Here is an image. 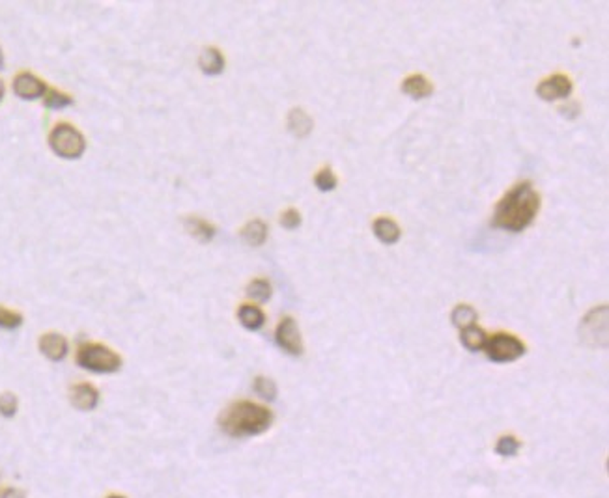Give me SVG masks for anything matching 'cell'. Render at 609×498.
<instances>
[{"label": "cell", "instance_id": "cell-1", "mask_svg": "<svg viewBox=\"0 0 609 498\" xmlns=\"http://www.w3.org/2000/svg\"><path fill=\"white\" fill-rule=\"evenodd\" d=\"M540 209V195L529 182L518 183L503 196L494 211V226L505 232H523L533 224Z\"/></svg>", "mask_w": 609, "mask_h": 498}, {"label": "cell", "instance_id": "cell-2", "mask_svg": "<svg viewBox=\"0 0 609 498\" xmlns=\"http://www.w3.org/2000/svg\"><path fill=\"white\" fill-rule=\"evenodd\" d=\"M273 424V412L252 401H237L219 418L221 429L230 437L243 438L262 435Z\"/></svg>", "mask_w": 609, "mask_h": 498}, {"label": "cell", "instance_id": "cell-3", "mask_svg": "<svg viewBox=\"0 0 609 498\" xmlns=\"http://www.w3.org/2000/svg\"><path fill=\"white\" fill-rule=\"evenodd\" d=\"M77 364L94 373H115L120 370L122 358L107 345L88 342L77 349Z\"/></svg>", "mask_w": 609, "mask_h": 498}, {"label": "cell", "instance_id": "cell-4", "mask_svg": "<svg viewBox=\"0 0 609 498\" xmlns=\"http://www.w3.org/2000/svg\"><path fill=\"white\" fill-rule=\"evenodd\" d=\"M49 146L62 159H79L86 149V140L71 123H56L49 135Z\"/></svg>", "mask_w": 609, "mask_h": 498}, {"label": "cell", "instance_id": "cell-5", "mask_svg": "<svg viewBox=\"0 0 609 498\" xmlns=\"http://www.w3.org/2000/svg\"><path fill=\"white\" fill-rule=\"evenodd\" d=\"M484 351H486L488 358L494 362H514L525 355V344L512 334L499 332V334L488 338Z\"/></svg>", "mask_w": 609, "mask_h": 498}, {"label": "cell", "instance_id": "cell-6", "mask_svg": "<svg viewBox=\"0 0 609 498\" xmlns=\"http://www.w3.org/2000/svg\"><path fill=\"white\" fill-rule=\"evenodd\" d=\"M582 338L589 345H608V306L589 312L582 321Z\"/></svg>", "mask_w": 609, "mask_h": 498}, {"label": "cell", "instance_id": "cell-7", "mask_svg": "<svg viewBox=\"0 0 609 498\" xmlns=\"http://www.w3.org/2000/svg\"><path fill=\"white\" fill-rule=\"evenodd\" d=\"M275 340H277L278 347L286 351L288 355L299 357L303 353V340H301V332H299V327L294 317H285L278 323Z\"/></svg>", "mask_w": 609, "mask_h": 498}, {"label": "cell", "instance_id": "cell-8", "mask_svg": "<svg viewBox=\"0 0 609 498\" xmlns=\"http://www.w3.org/2000/svg\"><path fill=\"white\" fill-rule=\"evenodd\" d=\"M536 94L544 101H557V99H566L572 94V81L570 77L562 73L551 75L546 81H542L536 88Z\"/></svg>", "mask_w": 609, "mask_h": 498}, {"label": "cell", "instance_id": "cell-9", "mask_svg": "<svg viewBox=\"0 0 609 498\" xmlns=\"http://www.w3.org/2000/svg\"><path fill=\"white\" fill-rule=\"evenodd\" d=\"M47 84L41 81L40 77H36L34 73H19L14 79V92L17 97L21 99H27V101H34V99H40L43 95L47 94Z\"/></svg>", "mask_w": 609, "mask_h": 498}, {"label": "cell", "instance_id": "cell-10", "mask_svg": "<svg viewBox=\"0 0 609 498\" xmlns=\"http://www.w3.org/2000/svg\"><path fill=\"white\" fill-rule=\"evenodd\" d=\"M69 397H71L75 409H79V411H92L99 403V392L90 383L73 384Z\"/></svg>", "mask_w": 609, "mask_h": 498}, {"label": "cell", "instance_id": "cell-11", "mask_svg": "<svg viewBox=\"0 0 609 498\" xmlns=\"http://www.w3.org/2000/svg\"><path fill=\"white\" fill-rule=\"evenodd\" d=\"M68 340L58 332H47L40 338V351L53 362H60L68 355Z\"/></svg>", "mask_w": 609, "mask_h": 498}, {"label": "cell", "instance_id": "cell-12", "mask_svg": "<svg viewBox=\"0 0 609 498\" xmlns=\"http://www.w3.org/2000/svg\"><path fill=\"white\" fill-rule=\"evenodd\" d=\"M183 224H185V229L189 232L191 236L200 242H210L217 234L215 226L200 219V216H187L183 221Z\"/></svg>", "mask_w": 609, "mask_h": 498}, {"label": "cell", "instance_id": "cell-13", "mask_svg": "<svg viewBox=\"0 0 609 498\" xmlns=\"http://www.w3.org/2000/svg\"><path fill=\"white\" fill-rule=\"evenodd\" d=\"M312 127H314V123H312L311 116L301 108H291L290 114H288V129H290L291 135L304 138V136L311 135Z\"/></svg>", "mask_w": 609, "mask_h": 498}, {"label": "cell", "instance_id": "cell-14", "mask_svg": "<svg viewBox=\"0 0 609 498\" xmlns=\"http://www.w3.org/2000/svg\"><path fill=\"white\" fill-rule=\"evenodd\" d=\"M402 90L413 99H425L433 92L432 82L428 81L425 75H409L406 81L402 82Z\"/></svg>", "mask_w": 609, "mask_h": 498}, {"label": "cell", "instance_id": "cell-15", "mask_svg": "<svg viewBox=\"0 0 609 498\" xmlns=\"http://www.w3.org/2000/svg\"><path fill=\"white\" fill-rule=\"evenodd\" d=\"M198 64H200V69H202L204 73L213 77V75L223 73L224 56L221 54V51H219V49L208 47V49H204V53H202V56H200V62H198Z\"/></svg>", "mask_w": 609, "mask_h": 498}, {"label": "cell", "instance_id": "cell-16", "mask_svg": "<svg viewBox=\"0 0 609 498\" xmlns=\"http://www.w3.org/2000/svg\"><path fill=\"white\" fill-rule=\"evenodd\" d=\"M237 317H239V323L247 330H260L265 323L264 312L254 304H243L237 312Z\"/></svg>", "mask_w": 609, "mask_h": 498}, {"label": "cell", "instance_id": "cell-17", "mask_svg": "<svg viewBox=\"0 0 609 498\" xmlns=\"http://www.w3.org/2000/svg\"><path fill=\"white\" fill-rule=\"evenodd\" d=\"M241 237H243L245 242H249L251 247H260V245H264L265 239H267V226L265 223L262 221H251V223H247L241 229Z\"/></svg>", "mask_w": 609, "mask_h": 498}, {"label": "cell", "instance_id": "cell-18", "mask_svg": "<svg viewBox=\"0 0 609 498\" xmlns=\"http://www.w3.org/2000/svg\"><path fill=\"white\" fill-rule=\"evenodd\" d=\"M374 234L379 241L385 245H394L400 239V228L398 224L391 221V219H378L374 223Z\"/></svg>", "mask_w": 609, "mask_h": 498}, {"label": "cell", "instance_id": "cell-19", "mask_svg": "<svg viewBox=\"0 0 609 498\" xmlns=\"http://www.w3.org/2000/svg\"><path fill=\"white\" fill-rule=\"evenodd\" d=\"M460 338H462V344L466 345L469 351H482L488 342L486 332H484L481 327H477V325H471V327H467V329H462Z\"/></svg>", "mask_w": 609, "mask_h": 498}, {"label": "cell", "instance_id": "cell-20", "mask_svg": "<svg viewBox=\"0 0 609 498\" xmlns=\"http://www.w3.org/2000/svg\"><path fill=\"white\" fill-rule=\"evenodd\" d=\"M479 319V314L473 306L469 304H460L453 310V323L458 327V329H467L475 325V321Z\"/></svg>", "mask_w": 609, "mask_h": 498}, {"label": "cell", "instance_id": "cell-21", "mask_svg": "<svg viewBox=\"0 0 609 498\" xmlns=\"http://www.w3.org/2000/svg\"><path fill=\"white\" fill-rule=\"evenodd\" d=\"M73 103L71 95L64 94L56 88H49L47 94L43 95V105L47 108H53V110H58V108H66Z\"/></svg>", "mask_w": 609, "mask_h": 498}, {"label": "cell", "instance_id": "cell-22", "mask_svg": "<svg viewBox=\"0 0 609 498\" xmlns=\"http://www.w3.org/2000/svg\"><path fill=\"white\" fill-rule=\"evenodd\" d=\"M271 284L264 278H258V280H252L249 284V288H247V295L258 301V303H265V301H270L271 297Z\"/></svg>", "mask_w": 609, "mask_h": 498}, {"label": "cell", "instance_id": "cell-23", "mask_svg": "<svg viewBox=\"0 0 609 498\" xmlns=\"http://www.w3.org/2000/svg\"><path fill=\"white\" fill-rule=\"evenodd\" d=\"M520 440L512 435H505L497 440V445H495V451L501 456V458H512L518 453L520 450Z\"/></svg>", "mask_w": 609, "mask_h": 498}, {"label": "cell", "instance_id": "cell-24", "mask_svg": "<svg viewBox=\"0 0 609 498\" xmlns=\"http://www.w3.org/2000/svg\"><path fill=\"white\" fill-rule=\"evenodd\" d=\"M254 392L258 396L264 397L267 401H273L277 397V384L273 379L267 377H256L254 379Z\"/></svg>", "mask_w": 609, "mask_h": 498}, {"label": "cell", "instance_id": "cell-25", "mask_svg": "<svg viewBox=\"0 0 609 498\" xmlns=\"http://www.w3.org/2000/svg\"><path fill=\"white\" fill-rule=\"evenodd\" d=\"M337 183H339V179H337V175L333 174L331 169H322L318 174H316V177H314V185H316L322 192L335 190Z\"/></svg>", "mask_w": 609, "mask_h": 498}, {"label": "cell", "instance_id": "cell-26", "mask_svg": "<svg viewBox=\"0 0 609 498\" xmlns=\"http://www.w3.org/2000/svg\"><path fill=\"white\" fill-rule=\"evenodd\" d=\"M21 325H23V316H21L19 312H14V310L0 306V329L15 330L19 329Z\"/></svg>", "mask_w": 609, "mask_h": 498}, {"label": "cell", "instance_id": "cell-27", "mask_svg": "<svg viewBox=\"0 0 609 498\" xmlns=\"http://www.w3.org/2000/svg\"><path fill=\"white\" fill-rule=\"evenodd\" d=\"M17 407H19V401H17L15 394H12V392L0 394V414L2 416L12 418L17 412Z\"/></svg>", "mask_w": 609, "mask_h": 498}, {"label": "cell", "instance_id": "cell-28", "mask_svg": "<svg viewBox=\"0 0 609 498\" xmlns=\"http://www.w3.org/2000/svg\"><path fill=\"white\" fill-rule=\"evenodd\" d=\"M280 224H283L286 229L299 228V226H301V213L294 208L286 209L285 213L280 215Z\"/></svg>", "mask_w": 609, "mask_h": 498}, {"label": "cell", "instance_id": "cell-29", "mask_svg": "<svg viewBox=\"0 0 609 498\" xmlns=\"http://www.w3.org/2000/svg\"><path fill=\"white\" fill-rule=\"evenodd\" d=\"M559 110H561V114L566 116V118H575V116L580 114V105H577V103H572L569 107H561Z\"/></svg>", "mask_w": 609, "mask_h": 498}, {"label": "cell", "instance_id": "cell-30", "mask_svg": "<svg viewBox=\"0 0 609 498\" xmlns=\"http://www.w3.org/2000/svg\"><path fill=\"white\" fill-rule=\"evenodd\" d=\"M2 498H27V495L19 491V489H15V487H10V489L2 491Z\"/></svg>", "mask_w": 609, "mask_h": 498}, {"label": "cell", "instance_id": "cell-31", "mask_svg": "<svg viewBox=\"0 0 609 498\" xmlns=\"http://www.w3.org/2000/svg\"><path fill=\"white\" fill-rule=\"evenodd\" d=\"M4 92H6V88H4V82L0 81V101H2V97H4Z\"/></svg>", "mask_w": 609, "mask_h": 498}, {"label": "cell", "instance_id": "cell-32", "mask_svg": "<svg viewBox=\"0 0 609 498\" xmlns=\"http://www.w3.org/2000/svg\"><path fill=\"white\" fill-rule=\"evenodd\" d=\"M2 64H4V56H2V51H0V68H2Z\"/></svg>", "mask_w": 609, "mask_h": 498}, {"label": "cell", "instance_id": "cell-33", "mask_svg": "<svg viewBox=\"0 0 609 498\" xmlns=\"http://www.w3.org/2000/svg\"><path fill=\"white\" fill-rule=\"evenodd\" d=\"M107 498H126V497H122V495H110V497Z\"/></svg>", "mask_w": 609, "mask_h": 498}]
</instances>
